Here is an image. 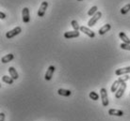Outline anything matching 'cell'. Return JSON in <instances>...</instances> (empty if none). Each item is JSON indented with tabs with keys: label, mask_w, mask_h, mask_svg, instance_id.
<instances>
[{
	"label": "cell",
	"mask_w": 130,
	"mask_h": 121,
	"mask_svg": "<svg viewBox=\"0 0 130 121\" xmlns=\"http://www.w3.org/2000/svg\"><path fill=\"white\" fill-rule=\"evenodd\" d=\"M80 31L81 32H83L84 34H86L88 37H90V38H94L95 36V33L92 31V30H91L89 27H86V26H80Z\"/></svg>",
	"instance_id": "9"
},
{
	"label": "cell",
	"mask_w": 130,
	"mask_h": 121,
	"mask_svg": "<svg viewBox=\"0 0 130 121\" xmlns=\"http://www.w3.org/2000/svg\"><path fill=\"white\" fill-rule=\"evenodd\" d=\"M120 47L123 50H127V51H130V44H127V43H121Z\"/></svg>",
	"instance_id": "24"
},
{
	"label": "cell",
	"mask_w": 130,
	"mask_h": 121,
	"mask_svg": "<svg viewBox=\"0 0 130 121\" xmlns=\"http://www.w3.org/2000/svg\"><path fill=\"white\" fill-rule=\"evenodd\" d=\"M100 97H101V100H102V104H103V106L107 107V105H108V103H109V102H108V96H107V89L101 88Z\"/></svg>",
	"instance_id": "1"
},
{
	"label": "cell",
	"mask_w": 130,
	"mask_h": 121,
	"mask_svg": "<svg viewBox=\"0 0 130 121\" xmlns=\"http://www.w3.org/2000/svg\"><path fill=\"white\" fill-rule=\"evenodd\" d=\"M110 28H111L110 25H109V23H106L104 26H102L100 29H99L98 33H99V35H104V34H106L107 31H109Z\"/></svg>",
	"instance_id": "12"
},
{
	"label": "cell",
	"mask_w": 130,
	"mask_h": 121,
	"mask_svg": "<svg viewBox=\"0 0 130 121\" xmlns=\"http://www.w3.org/2000/svg\"><path fill=\"white\" fill-rule=\"evenodd\" d=\"M2 81H3L4 83H6V84H9V85H12L13 82H14V80H13L11 77H9V76H7V75H4L3 77H2Z\"/></svg>",
	"instance_id": "18"
},
{
	"label": "cell",
	"mask_w": 130,
	"mask_h": 121,
	"mask_svg": "<svg viewBox=\"0 0 130 121\" xmlns=\"http://www.w3.org/2000/svg\"><path fill=\"white\" fill-rule=\"evenodd\" d=\"M47 8H48V2L43 1V2L41 4L40 9H39V10H38V16H39V17H43V16H44V14H45V11H46V10H47Z\"/></svg>",
	"instance_id": "5"
},
{
	"label": "cell",
	"mask_w": 130,
	"mask_h": 121,
	"mask_svg": "<svg viewBox=\"0 0 130 121\" xmlns=\"http://www.w3.org/2000/svg\"><path fill=\"white\" fill-rule=\"evenodd\" d=\"M129 10H130V4H126L125 6L122 8V10H121V13H122L123 15H124V14H126Z\"/></svg>",
	"instance_id": "20"
},
{
	"label": "cell",
	"mask_w": 130,
	"mask_h": 121,
	"mask_svg": "<svg viewBox=\"0 0 130 121\" xmlns=\"http://www.w3.org/2000/svg\"><path fill=\"white\" fill-rule=\"evenodd\" d=\"M55 70H56L55 66H49L48 69L46 70V73H45V75H44V79H45L46 81H50V80L52 79L53 74H54Z\"/></svg>",
	"instance_id": "6"
},
{
	"label": "cell",
	"mask_w": 130,
	"mask_h": 121,
	"mask_svg": "<svg viewBox=\"0 0 130 121\" xmlns=\"http://www.w3.org/2000/svg\"><path fill=\"white\" fill-rule=\"evenodd\" d=\"M126 89V83H123L121 86L119 87L117 91L115 92V98L116 99H121L123 96H124V93Z\"/></svg>",
	"instance_id": "4"
},
{
	"label": "cell",
	"mask_w": 130,
	"mask_h": 121,
	"mask_svg": "<svg viewBox=\"0 0 130 121\" xmlns=\"http://www.w3.org/2000/svg\"><path fill=\"white\" fill-rule=\"evenodd\" d=\"M119 37H120V39L123 40V42H124V43L130 44V39L126 36V34H125L124 32H120V33H119Z\"/></svg>",
	"instance_id": "16"
},
{
	"label": "cell",
	"mask_w": 130,
	"mask_h": 121,
	"mask_svg": "<svg viewBox=\"0 0 130 121\" xmlns=\"http://www.w3.org/2000/svg\"><path fill=\"white\" fill-rule=\"evenodd\" d=\"M98 11V8L96 6H93L91 8V10H89L88 11V15L89 16H93L95 13Z\"/></svg>",
	"instance_id": "19"
},
{
	"label": "cell",
	"mask_w": 130,
	"mask_h": 121,
	"mask_svg": "<svg viewBox=\"0 0 130 121\" xmlns=\"http://www.w3.org/2000/svg\"><path fill=\"white\" fill-rule=\"evenodd\" d=\"M58 94L60 96H63V97H69V96H71L72 92L70 90H67V89L59 88L58 90Z\"/></svg>",
	"instance_id": "17"
},
{
	"label": "cell",
	"mask_w": 130,
	"mask_h": 121,
	"mask_svg": "<svg viewBox=\"0 0 130 121\" xmlns=\"http://www.w3.org/2000/svg\"><path fill=\"white\" fill-rule=\"evenodd\" d=\"M128 73H130V66L129 67H125V68L118 69L115 71V74L117 76H123L124 74H128Z\"/></svg>",
	"instance_id": "8"
},
{
	"label": "cell",
	"mask_w": 130,
	"mask_h": 121,
	"mask_svg": "<svg viewBox=\"0 0 130 121\" xmlns=\"http://www.w3.org/2000/svg\"><path fill=\"white\" fill-rule=\"evenodd\" d=\"M13 58H14V56H13L12 54H9V55H7V56H3L1 58V62L3 63V64H6L8 62H10Z\"/></svg>",
	"instance_id": "15"
},
{
	"label": "cell",
	"mask_w": 130,
	"mask_h": 121,
	"mask_svg": "<svg viewBox=\"0 0 130 121\" xmlns=\"http://www.w3.org/2000/svg\"><path fill=\"white\" fill-rule=\"evenodd\" d=\"M6 18V14L4 12H2V11H0V19H5Z\"/></svg>",
	"instance_id": "25"
},
{
	"label": "cell",
	"mask_w": 130,
	"mask_h": 121,
	"mask_svg": "<svg viewBox=\"0 0 130 121\" xmlns=\"http://www.w3.org/2000/svg\"><path fill=\"white\" fill-rule=\"evenodd\" d=\"M21 32H22V28H21L20 26H16V27L13 28L12 30H10V31L6 33V38L7 39H12L13 37L19 35Z\"/></svg>",
	"instance_id": "2"
},
{
	"label": "cell",
	"mask_w": 130,
	"mask_h": 121,
	"mask_svg": "<svg viewBox=\"0 0 130 121\" xmlns=\"http://www.w3.org/2000/svg\"><path fill=\"white\" fill-rule=\"evenodd\" d=\"M89 96H90V98H91L92 101H98V100H99V95L94 91L90 92V95Z\"/></svg>",
	"instance_id": "21"
},
{
	"label": "cell",
	"mask_w": 130,
	"mask_h": 121,
	"mask_svg": "<svg viewBox=\"0 0 130 121\" xmlns=\"http://www.w3.org/2000/svg\"><path fill=\"white\" fill-rule=\"evenodd\" d=\"M9 73H10V77H11L13 80H17V79L19 78V75H18V73H17L16 69H14L13 67H10V68H9Z\"/></svg>",
	"instance_id": "13"
},
{
	"label": "cell",
	"mask_w": 130,
	"mask_h": 121,
	"mask_svg": "<svg viewBox=\"0 0 130 121\" xmlns=\"http://www.w3.org/2000/svg\"><path fill=\"white\" fill-rule=\"evenodd\" d=\"M4 120H5V114L1 113L0 114V121H4Z\"/></svg>",
	"instance_id": "26"
},
{
	"label": "cell",
	"mask_w": 130,
	"mask_h": 121,
	"mask_svg": "<svg viewBox=\"0 0 130 121\" xmlns=\"http://www.w3.org/2000/svg\"><path fill=\"white\" fill-rule=\"evenodd\" d=\"M79 34L80 33L78 32V31H68V32H65L64 33V38L65 39H74V38H77L79 36Z\"/></svg>",
	"instance_id": "10"
},
{
	"label": "cell",
	"mask_w": 130,
	"mask_h": 121,
	"mask_svg": "<svg viewBox=\"0 0 130 121\" xmlns=\"http://www.w3.org/2000/svg\"><path fill=\"white\" fill-rule=\"evenodd\" d=\"M108 115H116V116H123L124 115V112L122 111V110H118V109H109L108 110Z\"/></svg>",
	"instance_id": "11"
},
{
	"label": "cell",
	"mask_w": 130,
	"mask_h": 121,
	"mask_svg": "<svg viewBox=\"0 0 130 121\" xmlns=\"http://www.w3.org/2000/svg\"><path fill=\"white\" fill-rule=\"evenodd\" d=\"M22 18H23L24 23H29L30 21V16H29V10L27 8H24L22 10Z\"/></svg>",
	"instance_id": "7"
},
{
	"label": "cell",
	"mask_w": 130,
	"mask_h": 121,
	"mask_svg": "<svg viewBox=\"0 0 130 121\" xmlns=\"http://www.w3.org/2000/svg\"><path fill=\"white\" fill-rule=\"evenodd\" d=\"M71 25H72V26H73L74 30H75V31H78V30H80V26H79L78 23L76 22V21H75V20H73V21H72Z\"/></svg>",
	"instance_id": "22"
},
{
	"label": "cell",
	"mask_w": 130,
	"mask_h": 121,
	"mask_svg": "<svg viewBox=\"0 0 130 121\" xmlns=\"http://www.w3.org/2000/svg\"><path fill=\"white\" fill-rule=\"evenodd\" d=\"M77 1H83V0H77Z\"/></svg>",
	"instance_id": "27"
},
{
	"label": "cell",
	"mask_w": 130,
	"mask_h": 121,
	"mask_svg": "<svg viewBox=\"0 0 130 121\" xmlns=\"http://www.w3.org/2000/svg\"><path fill=\"white\" fill-rule=\"evenodd\" d=\"M128 80H130V76H128V75L119 77V81H120L122 84H123V83H126V81H128Z\"/></svg>",
	"instance_id": "23"
},
{
	"label": "cell",
	"mask_w": 130,
	"mask_h": 121,
	"mask_svg": "<svg viewBox=\"0 0 130 121\" xmlns=\"http://www.w3.org/2000/svg\"><path fill=\"white\" fill-rule=\"evenodd\" d=\"M101 17H102V12L101 11H97V12L95 13L93 16H91V18L90 19V21L88 22V26L89 27H91V26H93L95 23H97V21L100 19Z\"/></svg>",
	"instance_id": "3"
},
{
	"label": "cell",
	"mask_w": 130,
	"mask_h": 121,
	"mask_svg": "<svg viewBox=\"0 0 130 121\" xmlns=\"http://www.w3.org/2000/svg\"><path fill=\"white\" fill-rule=\"evenodd\" d=\"M121 85H122V83L119 81V79H118V80H116V81H114L113 84H112V85H111V88H110L111 92H112V93H114V92L117 91L118 89H119V87L121 86Z\"/></svg>",
	"instance_id": "14"
}]
</instances>
